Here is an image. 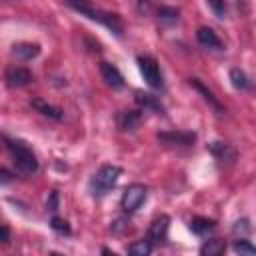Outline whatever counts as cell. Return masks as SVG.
<instances>
[{"label": "cell", "mask_w": 256, "mask_h": 256, "mask_svg": "<svg viewBox=\"0 0 256 256\" xmlns=\"http://www.w3.org/2000/svg\"><path fill=\"white\" fill-rule=\"evenodd\" d=\"M70 8H74L76 12H80L82 16L94 20V22H100L104 28H108L110 32H114L116 36H122L124 32V26H122V20L118 14L114 12H108V10H102V8H96L88 2H68Z\"/></svg>", "instance_id": "6da1fadb"}, {"label": "cell", "mask_w": 256, "mask_h": 256, "mask_svg": "<svg viewBox=\"0 0 256 256\" xmlns=\"http://www.w3.org/2000/svg\"><path fill=\"white\" fill-rule=\"evenodd\" d=\"M6 140V148L12 156V162L16 166V170L24 176H32L38 172V158L36 154L22 142V140H10V138H4Z\"/></svg>", "instance_id": "7a4b0ae2"}, {"label": "cell", "mask_w": 256, "mask_h": 256, "mask_svg": "<svg viewBox=\"0 0 256 256\" xmlns=\"http://www.w3.org/2000/svg\"><path fill=\"white\" fill-rule=\"evenodd\" d=\"M120 174H122V168H120V166H114V164H104V166H100L98 172H96V174L92 176V180H90V192H92L94 196H104V194H108V192L116 186Z\"/></svg>", "instance_id": "3957f363"}, {"label": "cell", "mask_w": 256, "mask_h": 256, "mask_svg": "<svg viewBox=\"0 0 256 256\" xmlns=\"http://www.w3.org/2000/svg\"><path fill=\"white\" fill-rule=\"evenodd\" d=\"M136 62H138V70H140L142 78L146 80V84L154 90H162L164 88V78H162V72H160V66H158L156 58L144 54V56H138Z\"/></svg>", "instance_id": "277c9868"}, {"label": "cell", "mask_w": 256, "mask_h": 256, "mask_svg": "<svg viewBox=\"0 0 256 256\" xmlns=\"http://www.w3.org/2000/svg\"><path fill=\"white\" fill-rule=\"evenodd\" d=\"M146 196H148V190H146L144 184H130V186L124 190L122 198H120V206H122V210L128 212V214H130V212H136V210L144 204Z\"/></svg>", "instance_id": "5b68a950"}, {"label": "cell", "mask_w": 256, "mask_h": 256, "mask_svg": "<svg viewBox=\"0 0 256 256\" xmlns=\"http://www.w3.org/2000/svg\"><path fill=\"white\" fill-rule=\"evenodd\" d=\"M158 142L164 146H192L196 142V132L190 130H166V132H158L156 134Z\"/></svg>", "instance_id": "8992f818"}, {"label": "cell", "mask_w": 256, "mask_h": 256, "mask_svg": "<svg viewBox=\"0 0 256 256\" xmlns=\"http://www.w3.org/2000/svg\"><path fill=\"white\" fill-rule=\"evenodd\" d=\"M4 78H6V84H8L10 88L28 86V84L34 80L32 72H30L28 68H24V66H10V68L6 70V74H4Z\"/></svg>", "instance_id": "52a82bcc"}, {"label": "cell", "mask_w": 256, "mask_h": 256, "mask_svg": "<svg viewBox=\"0 0 256 256\" xmlns=\"http://www.w3.org/2000/svg\"><path fill=\"white\" fill-rule=\"evenodd\" d=\"M100 74H102L104 82H106L112 90H122V88H124V76H122V72H120L114 64H110V62H100Z\"/></svg>", "instance_id": "ba28073f"}, {"label": "cell", "mask_w": 256, "mask_h": 256, "mask_svg": "<svg viewBox=\"0 0 256 256\" xmlns=\"http://www.w3.org/2000/svg\"><path fill=\"white\" fill-rule=\"evenodd\" d=\"M168 224H170V218H168L166 214L158 216V218L150 224V228H148V238H150L154 244L166 242V238H168Z\"/></svg>", "instance_id": "9c48e42d"}, {"label": "cell", "mask_w": 256, "mask_h": 256, "mask_svg": "<svg viewBox=\"0 0 256 256\" xmlns=\"http://www.w3.org/2000/svg\"><path fill=\"white\" fill-rule=\"evenodd\" d=\"M196 40L204 46V48H212V50H222V40L218 38V34L208 28V26H200L196 30Z\"/></svg>", "instance_id": "30bf717a"}, {"label": "cell", "mask_w": 256, "mask_h": 256, "mask_svg": "<svg viewBox=\"0 0 256 256\" xmlns=\"http://www.w3.org/2000/svg\"><path fill=\"white\" fill-rule=\"evenodd\" d=\"M142 116L138 110H122L118 116H116V122H118V128L120 130H136L138 124H140Z\"/></svg>", "instance_id": "8fae6325"}, {"label": "cell", "mask_w": 256, "mask_h": 256, "mask_svg": "<svg viewBox=\"0 0 256 256\" xmlns=\"http://www.w3.org/2000/svg\"><path fill=\"white\" fill-rule=\"evenodd\" d=\"M226 252V242L220 238H208L200 246V256H222Z\"/></svg>", "instance_id": "7c38bea8"}, {"label": "cell", "mask_w": 256, "mask_h": 256, "mask_svg": "<svg viewBox=\"0 0 256 256\" xmlns=\"http://www.w3.org/2000/svg\"><path fill=\"white\" fill-rule=\"evenodd\" d=\"M30 106H32L34 110H38L40 114L52 118V120H62V110L56 108V106H52V104H48V102H44L42 98H32V100H30Z\"/></svg>", "instance_id": "4fadbf2b"}, {"label": "cell", "mask_w": 256, "mask_h": 256, "mask_svg": "<svg viewBox=\"0 0 256 256\" xmlns=\"http://www.w3.org/2000/svg\"><path fill=\"white\" fill-rule=\"evenodd\" d=\"M190 84H192V86H194V88H196V90H198V92L204 96V100H206V102H208V104H210V106H212V108H214L218 114H222V112H224V106L218 102V98L212 94V90H208V88H206V86H204V84H202L198 78H190Z\"/></svg>", "instance_id": "5bb4252c"}, {"label": "cell", "mask_w": 256, "mask_h": 256, "mask_svg": "<svg viewBox=\"0 0 256 256\" xmlns=\"http://www.w3.org/2000/svg\"><path fill=\"white\" fill-rule=\"evenodd\" d=\"M136 102L144 108V110H150V112H156V114H162L164 108L160 104V100L152 94H146V92H136Z\"/></svg>", "instance_id": "9a60e30c"}, {"label": "cell", "mask_w": 256, "mask_h": 256, "mask_svg": "<svg viewBox=\"0 0 256 256\" xmlns=\"http://www.w3.org/2000/svg\"><path fill=\"white\" fill-rule=\"evenodd\" d=\"M152 250H154V242L146 236V238H140L128 246V256H150Z\"/></svg>", "instance_id": "2e32d148"}, {"label": "cell", "mask_w": 256, "mask_h": 256, "mask_svg": "<svg viewBox=\"0 0 256 256\" xmlns=\"http://www.w3.org/2000/svg\"><path fill=\"white\" fill-rule=\"evenodd\" d=\"M12 54L16 58H22V60H32L40 54V46L38 44H30V42H22V44H16L12 48Z\"/></svg>", "instance_id": "e0dca14e"}, {"label": "cell", "mask_w": 256, "mask_h": 256, "mask_svg": "<svg viewBox=\"0 0 256 256\" xmlns=\"http://www.w3.org/2000/svg\"><path fill=\"white\" fill-rule=\"evenodd\" d=\"M214 228H216V222L210 220V218H202V216H198V218L190 220V230H192L194 234H198V236H206V234L214 232Z\"/></svg>", "instance_id": "ac0fdd59"}, {"label": "cell", "mask_w": 256, "mask_h": 256, "mask_svg": "<svg viewBox=\"0 0 256 256\" xmlns=\"http://www.w3.org/2000/svg\"><path fill=\"white\" fill-rule=\"evenodd\" d=\"M210 150H212V154H214L218 160H228V162H232V160L236 158V152H234L228 144H224V142H214V144L210 146Z\"/></svg>", "instance_id": "d6986e66"}, {"label": "cell", "mask_w": 256, "mask_h": 256, "mask_svg": "<svg viewBox=\"0 0 256 256\" xmlns=\"http://www.w3.org/2000/svg\"><path fill=\"white\" fill-rule=\"evenodd\" d=\"M230 80H232V86L238 88V90L250 88V80H248V76H246L240 68H232V70H230Z\"/></svg>", "instance_id": "ffe728a7"}, {"label": "cell", "mask_w": 256, "mask_h": 256, "mask_svg": "<svg viewBox=\"0 0 256 256\" xmlns=\"http://www.w3.org/2000/svg\"><path fill=\"white\" fill-rule=\"evenodd\" d=\"M234 252H236L238 256H256V246H254L252 242L244 240V238H238V240L234 242Z\"/></svg>", "instance_id": "44dd1931"}, {"label": "cell", "mask_w": 256, "mask_h": 256, "mask_svg": "<svg viewBox=\"0 0 256 256\" xmlns=\"http://www.w3.org/2000/svg\"><path fill=\"white\" fill-rule=\"evenodd\" d=\"M158 18L162 20H176L178 18V10L172 6H160L158 8Z\"/></svg>", "instance_id": "7402d4cb"}, {"label": "cell", "mask_w": 256, "mask_h": 256, "mask_svg": "<svg viewBox=\"0 0 256 256\" xmlns=\"http://www.w3.org/2000/svg\"><path fill=\"white\" fill-rule=\"evenodd\" d=\"M52 228L56 230V232H60V234H70V226H68V222L66 220H62V218H52Z\"/></svg>", "instance_id": "603a6c76"}, {"label": "cell", "mask_w": 256, "mask_h": 256, "mask_svg": "<svg viewBox=\"0 0 256 256\" xmlns=\"http://www.w3.org/2000/svg\"><path fill=\"white\" fill-rule=\"evenodd\" d=\"M210 8H212V10H216V14H218L220 18H224V14H226V6H224V4H216V2H210Z\"/></svg>", "instance_id": "cb8c5ba5"}, {"label": "cell", "mask_w": 256, "mask_h": 256, "mask_svg": "<svg viewBox=\"0 0 256 256\" xmlns=\"http://www.w3.org/2000/svg\"><path fill=\"white\" fill-rule=\"evenodd\" d=\"M56 200H58V194L52 192V198H50V210H56Z\"/></svg>", "instance_id": "d4e9b609"}, {"label": "cell", "mask_w": 256, "mask_h": 256, "mask_svg": "<svg viewBox=\"0 0 256 256\" xmlns=\"http://www.w3.org/2000/svg\"><path fill=\"white\" fill-rule=\"evenodd\" d=\"M2 230H4V242L8 244L10 242V230H8V226H2Z\"/></svg>", "instance_id": "484cf974"}, {"label": "cell", "mask_w": 256, "mask_h": 256, "mask_svg": "<svg viewBox=\"0 0 256 256\" xmlns=\"http://www.w3.org/2000/svg\"><path fill=\"white\" fill-rule=\"evenodd\" d=\"M8 180H10V174H8V170L2 168V182H8Z\"/></svg>", "instance_id": "4316f807"}]
</instances>
